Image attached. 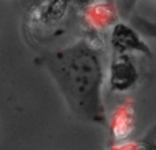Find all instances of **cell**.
Wrapping results in <instances>:
<instances>
[{"mask_svg":"<svg viewBox=\"0 0 156 150\" xmlns=\"http://www.w3.org/2000/svg\"><path fill=\"white\" fill-rule=\"evenodd\" d=\"M40 63L77 120L107 127L108 115L101 94L104 64L97 46L80 40L65 48L44 52Z\"/></svg>","mask_w":156,"mask_h":150,"instance_id":"1","label":"cell"},{"mask_svg":"<svg viewBox=\"0 0 156 150\" xmlns=\"http://www.w3.org/2000/svg\"><path fill=\"white\" fill-rule=\"evenodd\" d=\"M138 80V71L132 56L115 53L110 66V86L114 91H129Z\"/></svg>","mask_w":156,"mask_h":150,"instance_id":"2","label":"cell"},{"mask_svg":"<svg viewBox=\"0 0 156 150\" xmlns=\"http://www.w3.org/2000/svg\"><path fill=\"white\" fill-rule=\"evenodd\" d=\"M136 113L134 104L132 100H127L123 104L118 105L108 118L107 127L110 128V135L114 142L129 141L132 132L134 131Z\"/></svg>","mask_w":156,"mask_h":150,"instance_id":"3","label":"cell"},{"mask_svg":"<svg viewBox=\"0 0 156 150\" xmlns=\"http://www.w3.org/2000/svg\"><path fill=\"white\" fill-rule=\"evenodd\" d=\"M111 45H112L115 53L130 55L132 52H140V53L148 55V56L152 55L148 45L141 40L140 34L136 32L134 27L126 23H115L112 26Z\"/></svg>","mask_w":156,"mask_h":150,"instance_id":"4","label":"cell"},{"mask_svg":"<svg viewBox=\"0 0 156 150\" xmlns=\"http://www.w3.org/2000/svg\"><path fill=\"white\" fill-rule=\"evenodd\" d=\"M85 16L89 26L94 27L97 30L110 27L114 23V19H115L112 7H111V4H107V3H93L90 7H88Z\"/></svg>","mask_w":156,"mask_h":150,"instance_id":"5","label":"cell"},{"mask_svg":"<svg viewBox=\"0 0 156 150\" xmlns=\"http://www.w3.org/2000/svg\"><path fill=\"white\" fill-rule=\"evenodd\" d=\"M108 150H144L143 141H123V142H112Z\"/></svg>","mask_w":156,"mask_h":150,"instance_id":"6","label":"cell"},{"mask_svg":"<svg viewBox=\"0 0 156 150\" xmlns=\"http://www.w3.org/2000/svg\"><path fill=\"white\" fill-rule=\"evenodd\" d=\"M144 150H156V127L147 134V137L143 139Z\"/></svg>","mask_w":156,"mask_h":150,"instance_id":"7","label":"cell"}]
</instances>
